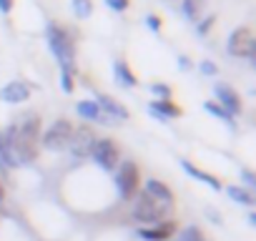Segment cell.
<instances>
[{"label":"cell","instance_id":"cell-18","mask_svg":"<svg viewBox=\"0 0 256 241\" xmlns=\"http://www.w3.org/2000/svg\"><path fill=\"white\" fill-rule=\"evenodd\" d=\"M224 191H226V196L234 201V204H238V206H254L256 204V196H254V191H248V188H244V186H236V184H231V186H224Z\"/></svg>","mask_w":256,"mask_h":241},{"label":"cell","instance_id":"cell-25","mask_svg":"<svg viewBox=\"0 0 256 241\" xmlns=\"http://www.w3.org/2000/svg\"><path fill=\"white\" fill-rule=\"evenodd\" d=\"M198 73H201V76H206V78H216V76H218V66H216L214 60H208V58H206V60H201V63H198Z\"/></svg>","mask_w":256,"mask_h":241},{"label":"cell","instance_id":"cell-30","mask_svg":"<svg viewBox=\"0 0 256 241\" xmlns=\"http://www.w3.org/2000/svg\"><path fill=\"white\" fill-rule=\"evenodd\" d=\"M206 216H208L211 224H224V218H221V214L216 208H206Z\"/></svg>","mask_w":256,"mask_h":241},{"label":"cell","instance_id":"cell-22","mask_svg":"<svg viewBox=\"0 0 256 241\" xmlns=\"http://www.w3.org/2000/svg\"><path fill=\"white\" fill-rule=\"evenodd\" d=\"M70 8L78 20H86L93 16V0H70Z\"/></svg>","mask_w":256,"mask_h":241},{"label":"cell","instance_id":"cell-13","mask_svg":"<svg viewBox=\"0 0 256 241\" xmlns=\"http://www.w3.org/2000/svg\"><path fill=\"white\" fill-rule=\"evenodd\" d=\"M40 134H43V120H40L38 113H28L20 124H18V136H20L23 141L33 144V146L40 144Z\"/></svg>","mask_w":256,"mask_h":241},{"label":"cell","instance_id":"cell-3","mask_svg":"<svg viewBox=\"0 0 256 241\" xmlns=\"http://www.w3.org/2000/svg\"><path fill=\"white\" fill-rule=\"evenodd\" d=\"M113 186L120 201H131L141 188V166L131 158H123L118 168L113 171Z\"/></svg>","mask_w":256,"mask_h":241},{"label":"cell","instance_id":"cell-9","mask_svg":"<svg viewBox=\"0 0 256 241\" xmlns=\"http://www.w3.org/2000/svg\"><path fill=\"white\" fill-rule=\"evenodd\" d=\"M178 231V221L176 218H166L161 224H154V226H138L136 236L141 241H171Z\"/></svg>","mask_w":256,"mask_h":241},{"label":"cell","instance_id":"cell-19","mask_svg":"<svg viewBox=\"0 0 256 241\" xmlns=\"http://www.w3.org/2000/svg\"><path fill=\"white\" fill-rule=\"evenodd\" d=\"M204 110H206L208 116H214L216 120H221V124H224L228 131H236V118H234V116H228V113L216 103V100H206V103H204Z\"/></svg>","mask_w":256,"mask_h":241},{"label":"cell","instance_id":"cell-14","mask_svg":"<svg viewBox=\"0 0 256 241\" xmlns=\"http://www.w3.org/2000/svg\"><path fill=\"white\" fill-rule=\"evenodd\" d=\"M146 110H148V116L154 120H158V124H168L171 118H178L184 113L181 106H176L174 100H151L146 106Z\"/></svg>","mask_w":256,"mask_h":241},{"label":"cell","instance_id":"cell-6","mask_svg":"<svg viewBox=\"0 0 256 241\" xmlns=\"http://www.w3.org/2000/svg\"><path fill=\"white\" fill-rule=\"evenodd\" d=\"M226 50H228L231 58H246V60L254 63V58H256V40H254L251 28H246V26L236 28L228 36V40H226Z\"/></svg>","mask_w":256,"mask_h":241},{"label":"cell","instance_id":"cell-4","mask_svg":"<svg viewBox=\"0 0 256 241\" xmlns=\"http://www.w3.org/2000/svg\"><path fill=\"white\" fill-rule=\"evenodd\" d=\"M88 158H90L100 171L113 174V171L118 168V164L123 161V154H120V146H118L113 138H108V136H96Z\"/></svg>","mask_w":256,"mask_h":241},{"label":"cell","instance_id":"cell-28","mask_svg":"<svg viewBox=\"0 0 256 241\" xmlns=\"http://www.w3.org/2000/svg\"><path fill=\"white\" fill-rule=\"evenodd\" d=\"M241 181L246 184L244 188L254 191V186H256V176H254V171H251V168H241Z\"/></svg>","mask_w":256,"mask_h":241},{"label":"cell","instance_id":"cell-31","mask_svg":"<svg viewBox=\"0 0 256 241\" xmlns=\"http://www.w3.org/2000/svg\"><path fill=\"white\" fill-rule=\"evenodd\" d=\"M13 3H16V0H0V13L8 16V13L13 10Z\"/></svg>","mask_w":256,"mask_h":241},{"label":"cell","instance_id":"cell-8","mask_svg":"<svg viewBox=\"0 0 256 241\" xmlns=\"http://www.w3.org/2000/svg\"><path fill=\"white\" fill-rule=\"evenodd\" d=\"M93 141H96V134L90 131V126H76V131H73V136H70V144H68V156L73 158V161H86L88 158V154H90V146H93Z\"/></svg>","mask_w":256,"mask_h":241},{"label":"cell","instance_id":"cell-16","mask_svg":"<svg viewBox=\"0 0 256 241\" xmlns=\"http://www.w3.org/2000/svg\"><path fill=\"white\" fill-rule=\"evenodd\" d=\"M181 168L194 178V181H201V184H206L211 191H224V184H221V178L218 176H211L208 171H204V168H198L196 164H191L188 158H181Z\"/></svg>","mask_w":256,"mask_h":241},{"label":"cell","instance_id":"cell-15","mask_svg":"<svg viewBox=\"0 0 256 241\" xmlns=\"http://www.w3.org/2000/svg\"><path fill=\"white\" fill-rule=\"evenodd\" d=\"M141 191H144V194H148L151 198H156V201L166 204V206H174V191H171V186H168L166 181L156 178V176L146 178V181H144V186H141Z\"/></svg>","mask_w":256,"mask_h":241},{"label":"cell","instance_id":"cell-29","mask_svg":"<svg viewBox=\"0 0 256 241\" xmlns=\"http://www.w3.org/2000/svg\"><path fill=\"white\" fill-rule=\"evenodd\" d=\"M146 26H148V30H154V33H161V28H164V20L158 18V16H146Z\"/></svg>","mask_w":256,"mask_h":241},{"label":"cell","instance_id":"cell-23","mask_svg":"<svg viewBox=\"0 0 256 241\" xmlns=\"http://www.w3.org/2000/svg\"><path fill=\"white\" fill-rule=\"evenodd\" d=\"M148 90H151L154 100H171V96H174V88L168 83H161V80H154L148 86Z\"/></svg>","mask_w":256,"mask_h":241},{"label":"cell","instance_id":"cell-32","mask_svg":"<svg viewBox=\"0 0 256 241\" xmlns=\"http://www.w3.org/2000/svg\"><path fill=\"white\" fill-rule=\"evenodd\" d=\"M178 68L181 70H191L194 68V63L188 60V56H178Z\"/></svg>","mask_w":256,"mask_h":241},{"label":"cell","instance_id":"cell-24","mask_svg":"<svg viewBox=\"0 0 256 241\" xmlns=\"http://www.w3.org/2000/svg\"><path fill=\"white\" fill-rule=\"evenodd\" d=\"M214 23H216V16H201L198 20H196V36H208L211 33V28H214Z\"/></svg>","mask_w":256,"mask_h":241},{"label":"cell","instance_id":"cell-27","mask_svg":"<svg viewBox=\"0 0 256 241\" xmlns=\"http://www.w3.org/2000/svg\"><path fill=\"white\" fill-rule=\"evenodd\" d=\"M103 3L110 10H116V13H126L128 8H131V0H103Z\"/></svg>","mask_w":256,"mask_h":241},{"label":"cell","instance_id":"cell-17","mask_svg":"<svg viewBox=\"0 0 256 241\" xmlns=\"http://www.w3.org/2000/svg\"><path fill=\"white\" fill-rule=\"evenodd\" d=\"M113 78L120 88H136L138 86V76L131 70V66H128L123 58H116L113 60Z\"/></svg>","mask_w":256,"mask_h":241},{"label":"cell","instance_id":"cell-20","mask_svg":"<svg viewBox=\"0 0 256 241\" xmlns=\"http://www.w3.org/2000/svg\"><path fill=\"white\" fill-rule=\"evenodd\" d=\"M204 8H206V0H181V13L191 23H196L204 16Z\"/></svg>","mask_w":256,"mask_h":241},{"label":"cell","instance_id":"cell-2","mask_svg":"<svg viewBox=\"0 0 256 241\" xmlns=\"http://www.w3.org/2000/svg\"><path fill=\"white\" fill-rule=\"evenodd\" d=\"M174 214V206H166L156 198H151L148 194H144L138 188V194L131 198V211H128V216H131L134 224L138 226H154V224H161L166 218H171Z\"/></svg>","mask_w":256,"mask_h":241},{"label":"cell","instance_id":"cell-21","mask_svg":"<svg viewBox=\"0 0 256 241\" xmlns=\"http://www.w3.org/2000/svg\"><path fill=\"white\" fill-rule=\"evenodd\" d=\"M171 241H206V234H204V228H201V226L188 224V226L178 228V231H176V236H174Z\"/></svg>","mask_w":256,"mask_h":241},{"label":"cell","instance_id":"cell-26","mask_svg":"<svg viewBox=\"0 0 256 241\" xmlns=\"http://www.w3.org/2000/svg\"><path fill=\"white\" fill-rule=\"evenodd\" d=\"M60 90H63V93H68V96L76 90V76H73V73L60 70Z\"/></svg>","mask_w":256,"mask_h":241},{"label":"cell","instance_id":"cell-12","mask_svg":"<svg viewBox=\"0 0 256 241\" xmlns=\"http://www.w3.org/2000/svg\"><path fill=\"white\" fill-rule=\"evenodd\" d=\"M96 103H98V108L113 120V124H126L128 118H131V110H128L123 103H118L113 96H106V93H98L96 98H93Z\"/></svg>","mask_w":256,"mask_h":241},{"label":"cell","instance_id":"cell-7","mask_svg":"<svg viewBox=\"0 0 256 241\" xmlns=\"http://www.w3.org/2000/svg\"><path fill=\"white\" fill-rule=\"evenodd\" d=\"M214 100L228 113V116H241V110H244V100H241V96H238V90L231 86V83H226V80H216L214 83Z\"/></svg>","mask_w":256,"mask_h":241},{"label":"cell","instance_id":"cell-33","mask_svg":"<svg viewBox=\"0 0 256 241\" xmlns=\"http://www.w3.org/2000/svg\"><path fill=\"white\" fill-rule=\"evenodd\" d=\"M246 221H248V226H256V214L248 211V214H246Z\"/></svg>","mask_w":256,"mask_h":241},{"label":"cell","instance_id":"cell-34","mask_svg":"<svg viewBox=\"0 0 256 241\" xmlns=\"http://www.w3.org/2000/svg\"><path fill=\"white\" fill-rule=\"evenodd\" d=\"M3 204H6V184L0 181V206H3Z\"/></svg>","mask_w":256,"mask_h":241},{"label":"cell","instance_id":"cell-10","mask_svg":"<svg viewBox=\"0 0 256 241\" xmlns=\"http://www.w3.org/2000/svg\"><path fill=\"white\" fill-rule=\"evenodd\" d=\"M30 96H33V86H30L28 80H23V78L10 80V83H6L3 88H0V100L8 103V106L28 103V100H30Z\"/></svg>","mask_w":256,"mask_h":241},{"label":"cell","instance_id":"cell-11","mask_svg":"<svg viewBox=\"0 0 256 241\" xmlns=\"http://www.w3.org/2000/svg\"><path fill=\"white\" fill-rule=\"evenodd\" d=\"M76 116H78L80 120H86V124H90V126H116L113 120L98 108V103H96L93 98L78 100V103H76Z\"/></svg>","mask_w":256,"mask_h":241},{"label":"cell","instance_id":"cell-1","mask_svg":"<svg viewBox=\"0 0 256 241\" xmlns=\"http://www.w3.org/2000/svg\"><path fill=\"white\" fill-rule=\"evenodd\" d=\"M46 40H48V48H50L53 58L58 60L60 70L78 76V66H76V40H73V36H70L63 26L48 23V28H46Z\"/></svg>","mask_w":256,"mask_h":241},{"label":"cell","instance_id":"cell-5","mask_svg":"<svg viewBox=\"0 0 256 241\" xmlns=\"http://www.w3.org/2000/svg\"><path fill=\"white\" fill-rule=\"evenodd\" d=\"M73 131H76L73 120H68V118H56L53 124L40 134V146L48 148V151H63V148H68Z\"/></svg>","mask_w":256,"mask_h":241}]
</instances>
